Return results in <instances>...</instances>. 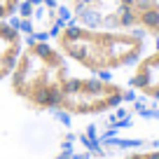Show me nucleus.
Here are the masks:
<instances>
[{
  "label": "nucleus",
  "instance_id": "1",
  "mask_svg": "<svg viewBox=\"0 0 159 159\" xmlns=\"http://www.w3.org/2000/svg\"><path fill=\"white\" fill-rule=\"evenodd\" d=\"M49 40L75 73L105 77H124L152 45V40L131 28H91L73 21H66Z\"/></svg>",
  "mask_w": 159,
  "mask_h": 159
},
{
  "label": "nucleus",
  "instance_id": "2",
  "mask_svg": "<svg viewBox=\"0 0 159 159\" xmlns=\"http://www.w3.org/2000/svg\"><path fill=\"white\" fill-rule=\"evenodd\" d=\"M70 75V63L49 38H28L5 84L26 108L35 112H54Z\"/></svg>",
  "mask_w": 159,
  "mask_h": 159
},
{
  "label": "nucleus",
  "instance_id": "3",
  "mask_svg": "<svg viewBox=\"0 0 159 159\" xmlns=\"http://www.w3.org/2000/svg\"><path fill=\"white\" fill-rule=\"evenodd\" d=\"M134 101L122 77L75 73L68 77L54 112L70 119H96L122 110Z\"/></svg>",
  "mask_w": 159,
  "mask_h": 159
},
{
  "label": "nucleus",
  "instance_id": "4",
  "mask_svg": "<svg viewBox=\"0 0 159 159\" xmlns=\"http://www.w3.org/2000/svg\"><path fill=\"white\" fill-rule=\"evenodd\" d=\"M68 21L91 28H129L131 0H61Z\"/></svg>",
  "mask_w": 159,
  "mask_h": 159
},
{
  "label": "nucleus",
  "instance_id": "5",
  "mask_svg": "<svg viewBox=\"0 0 159 159\" xmlns=\"http://www.w3.org/2000/svg\"><path fill=\"white\" fill-rule=\"evenodd\" d=\"M122 80L134 98L159 105V42H152Z\"/></svg>",
  "mask_w": 159,
  "mask_h": 159
},
{
  "label": "nucleus",
  "instance_id": "6",
  "mask_svg": "<svg viewBox=\"0 0 159 159\" xmlns=\"http://www.w3.org/2000/svg\"><path fill=\"white\" fill-rule=\"evenodd\" d=\"M26 38H52L68 21L61 0H26L16 16Z\"/></svg>",
  "mask_w": 159,
  "mask_h": 159
},
{
  "label": "nucleus",
  "instance_id": "7",
  "mask_svg": "<svg viewBox=\"0 0 159 159\" xmlns=\"http://www.w3.org/2000/svg\"><path fill=\"white\" fill-rule=\"evenodd\" d=\"M26 40L28 38L16 19H0V82H7L10 73L19 61Z\"/></svg>",
  "mask_w": 159,
  "mask_h": 159
},
{
  "label": "nucleus",
  "instance_id": "8",
  "mask_svg": "<svg viewBox=\"0 0 159 159\" xmlns=\"http://www.w3.org/2000/svg\"><path fill=\"white\" fill-rule=\"evenodd\" d=\"M129 28L159 42V0H131Z\"/></svg>",
  "mask_w": 159,
  "mask_h": 159
},
{
  "label": "nucleus",
  "instance_id": "9",
  "mask_svg": "<svg viewBox=\"0 0 159 159\" xmlns=\"http://www.w3.org/2000/svg\"><path fill=\"white\" fill-rule=\"evenodd\" d=\"M26 0H0V19H16Z\"/></svg>",
  "mask_w": 159,
  "mask_h": 159
},
{
  "label": "nucleus",
  "instance_id": "10",
  "mask_svg": "<svg viewBox=\"0 0 159 159\" xmlns=\"http://www.w3.org/2000/svg\"><path fill=\"white\" fill-rule=\"evenodd\" d=\"M119 159H159V148H134L126 150Z\"/></svg>",
  "mask_w": 159,
  "mask_h": 159
},
{
  "label": "nucleus",
  "instance_id": "11",
  "mask_svg": "<svg viewBox=\"0 0 159 159\" xmlns=\"http://www.w3.org/2000/svg\"><path fill=\"white\" fill-rule=\"evenodd\" d=\"M73 159H82V157H73Z\"/></svg>",
  "mask_w": 159,
  "mask_h": 159
}]
</instances>
